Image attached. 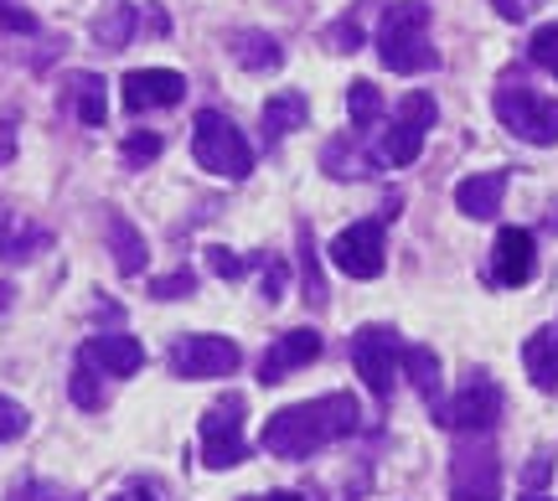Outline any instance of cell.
I'll return each mask as SVG.
<instances>
[{"mask_svg":"<svg viewBox=\"0 0 558 501\" xmlns=\"http://www.w3.org/2000/svg\"><path fill=\"white\" fill-rule=\"evenodd\" d=\"M362 408L352 393H326V399H305L290 403V408H275L269 424H264V450L279 455V461H311L316 450L357 435Z\"/></svg>","mask_w":558,"mask_h":501,"instance_id":"6da1fadb","label":"cell"},{"mask_svg":"<svg viewBox=\"0 0 558 501\" xmlns=\"http://www.w3.org/2000/svg\"><path fill=\"white\" fill-rule=\"evenodd\" d=\"M378 58L388 73H429L439 68V52L429 41V5L424 0H399L378 21Z\"/></svg>","mask_w":558,"mask_h":501,"instance_id":"7a4b0ae2","label":"cell"},{"mask_svg":"<svg viewBox=\"0 0 558 501\" xmlns=\"http://www.w3.org/2000/svg\"><path fill=\"white\" fill-rule=\"evenodd\" d=\"M192 156L207 176H222V181H243L254 171V145L243 140V130L228 114L218 109H202L192 120Z\"/></svg>","mask_w":558,"mask_h":501,"instance_id":"3957f363","label":"cell"},{"mask_svg":"<svg viewBox=\"0 0 558 501\" xmlns=\"http://www.w3.org/2000/svg\"><path fill=\"white\" fill-rule=\"evenodd\" d=\"M497 120L527 145H558V99L538 94V88H518V83H507L497 88Z\"/></svg>","mask_w":558,"mask_h":501,"instance_id":"277c9868","label":"cell"},{"mask_svg":"<svg viewBox=\"0 0 558 501\" xmlns=\"http://www.w3.org/2000/svg\"><path fill=\"white\" fill-rule=\"evenodd\" d=\"M202 435V465L207 471H233L248 461V440H243V399L239 393H222L197 424Z\"/></svg>","mask_w":558,"mask_h":501,"instance_id":"5b68a950","label":"cell"},{"mask_svg":"<svg viewBox=\"0 0 558 501\" xmlns=\"http://www.w3.org/2000/svg\"><path fill=\"white\" fill-rule=\"evenodd\" d=\"M399 362H403V341L393 326H362L352 337V367L367 382V393L378 403L393 399V382H399Z\"/></svg>","mask_w":558,"mask_h":501,"instance_id":"8992f818","label":"cell"},{"mask_svg":"<svg viewBox=\"0 0 558 501\" xmlns=\"http://www.w3.org/2000/svg\"><path fill=\"white\" fill-rule=\"evenodd\" d=\"M450 501H501V465L486 435L456 444L450 461Z\"/></svg>","mask_w":558,"mask_h":501,"instance_id":"52a82bcc","label":"cell"},{"mask_svg":"<svg viewBox=\"0 0 558 501\" xmlns=\"http://www.w3.org/2000/svg\"><path fill=\"white\" fill-rule=\"evenodd\" d=\"M331 264H337L347 280H378L383 264H388V233L383 218H362L352 228H341L331 239Z\"/></svg>","mask_w":558,"mask_h":501,"instance_id":"ba28073f","label":"cell"},{"mask_svg":"<svg viewBox=\"0 0 558 501\" xmlns=\"http://www.w3.org/2000/svg\"><path fill=\"white\" fill-rule=\"evenodd\" d=\"M239 341L218 337V331H202V337H181L171 346V372L177 378H233L239 372Z\"/></svg>","mask_w":558,"mask_h":501,"instance_id":"9c48e42d","label":"cell"},{"mask_svg":"<svg viewBox=\"0 0 558 501\" xmlns=\"http://www.w3.org/2000/svg\"><path fill=\"white\" fill-rule=\"evenodd\" d=\"M501 419V388L486 372H471L460 382V393L445 403V429H460V435H486L492 424Z\"/></svg>","mask_w":558,"mask_h":501,"instance_id":"30bf717a","label":"cell"},{"mask_svg":"<svg viewBox=\"0 0 558 501\" xmlns=\"http://www.w3.org/2000/svg\"><path fill=\"white\" fill-rule=\"evenodd\" d=\"M120 94H124V109H130V114L171 109V103H181V94H186V78L171 73V68H135V73H124Z\"/></svg>","mask_w":558,"mask_h":501,"instance_id":"8fae6325","label":"cell"},{"mask_svg":"<svg viewBox=\"0 0 558 501\" xmlns=\"http://www.w3.org/2000/svg\"><path fill=\"white\" fill-rule=\"evenodd\" d=\"M538 274V243L527 228H501L497 233V248H492V280L518 290Z\"/></svg>","mask_w":558,"mask_h":501,"instance_id":"7c38bea8","label":"cell"},{"mask_svg":"<svg viewBox=\"0 0 558 501\" xmlns=\"http://www.w3.org/2000/svg\"><path fill=\"white\" fill-rule=\"evenodd\" d=\"M320 331H311V326H300V331H284V337L264 352L259 362V382H279V378H290V372H300V367H311V362L320 357Z\"/></svg>","mask_w":558,"mask_h":501,"instance_id":"4fadbf2b","label":"cell"},{"mask_svg":"<svg viewBox=\"0 0 558 501\" xmlns=\"http://www.w3.org/2000/svg\"><path fill=\"white\" fill-rule=\"evenodd\" d=\"M78 362H88V367L104 372V378H135L140 367H145V346H140L135 337H114V331H104V337L83 341Z\"/></svg>","mask_w":558,"mask_h":501,"instance_id":"5bb4252c","label":"cell"},{"mask_svg":"<svg viewBox=\"0 0 558 501\" xmlns=\"http://www.w3.org/2000/svg\"><path fill=\"white\" fill-rule=\"evenodd\" d=\"M501 197H507V171H481V176H465L456 186V207L465 218L492 222L501 212Z\"/></svg>","mask_w":558,"mask_h":501,"instance_id":"9a60e30c","label":"cell"},{"mask_svg":"<svg viewBox=\"0 0 558 501\" xmlns=\"http://www.w3.org/2000/svg\"><path fill=\"white\" fill-rule=\"evenodd\" d=\"M320 171L337 181H362L378 171V156L362 150L357 135H337V140H326V150H320Z\"/></svg>","mask_w":558,"mask_h":501,"instance_id":"2e32d148","label":"cell"},{"mask_svg":"<svg viewBox=\"0 0 558 501\" xmlns=\"http://www.w3.org/2000/svg\"><path fill=\"white\" fill-rule=\"evenodd\" d=\"M62 94H68V109H73L83 124L99 130V124L109 120V83H104L99 73H68Z\"/></svg>","mask_w":558,"mask_h":501,"instance_id":"e0dca14e","label":"cell"},{"mask_svg":"<svg viewBox=\"0 0 558 501\" xmlns=\"http://www.w3.org/2000/svg\"><path fill=\"white\" fill-rule=\"evenodd\" d=\"M522 367H527V378L538 382L543 393H554L558 388V321L538 326L533 337L522 341Z\"/></svg>","mask_w":558,"mask_h":501,"instance_id":"ac0fdd59","label":"cell"},{"mask_svg":"<svg viewBox=\"0 0 558 501\" xmlns=\"http://www.w3.org/2000/svg\"><path fill=\"white\" fill-rule=\"evenodd\" d=\"M403 372L414 382V393L429 403V414L445 419V399H439V357L429 346H403Z\"/></svg>","mask_w":558,"mask_h":501,"instance_id":"d6986e66","label":"cell"},{"mask_svg":"<svg viewBox=\"0 0 558 501\" xmlns=\"http://www.w3.org/2000/svg\"><path fill=\"white\" fill-rule=\"evenodd\" d=\"M311 120V103H305V94H275V99L264 103V114H259V130H264V140H284V135H295L300 124Z\"/></svg>","mask_w":558,"mask_h":501,"instance_id":"ffe728a7","label":"cell"},{"mask_svg":"<svg viewBox=\"0 0 558 501\" xmlns=\"http://www.w3.org/2000/svg\"><path fill=\"white\" fill-rule=\"evenodd\" d=\"M228 52H233V62L248 68V73H269V68L284 62V47H279V37H269V32H233V37H228Z\"/></svg>","mask_w":558,"mask_h":501,"instance_id":"44dd1931","label":"cell"},{"mask_svg":"<svg viewBox=\"0 0 558 501\" xmlns=\"http://www.w3.org/2000/svg\"><path fill=\"white\" fill-rule=\"evenodd\" d=\"M418 150H424V130H418V124H409V120H393L378 135V145H373L378 166H414Z\"/></svg>","mask_w":558,"mask_h":501,"instance_id":"7402d4cb","label":"cell"},{"mask_svg":"<svg viewBox=\"0 0 558 501\" xmlns=\"http://www.w3.org/2000/svg\"><path fill=\"white\" fill-rule=\"evenodd\" d=\"M295 243H300V295H305V305H326L331 295H326V274H320V254H316V233H311V222H300L295 228Z\"/></svg>","mask_w":558,"mask_h":501,"instance_id":"603a6c76","label":"cell"},{"mask_svg":"<svg viewBox=\"0 0 558 501\" xmlns=\"http://www.w3.org/2000/svg\"><path fill=\"white\" fill-rule=\"evenodd\" d=\"M135 21H140L135 5L114 0L109 11H99V16H94V41H99V47H109V52H120V47H130V37H135Z\"/></svg>","mask_w":558,"mask_h":501,"instance_id":"cb8c5ba5","label":"cell"},{"mask_svg":"<svg viewBox=\"0 0 558 501\" xmlns=\"http://www.w3.org/2000/svg\"><path fill=\"white\" fill-rule=\"evenodd\" d=\"M109 248H114V259H120V274H140L145 259H150V254H145V239L135 233V222L120 218V212L109 218Z\"/></svg>","mask_w":558,"mask_h":501,"instance_id":"d4e9b609","label":"cell"},{"mask_svg":"<svg viewBox=\"0 0 558 501\" xmlns=\"http://www.w3.org/2000/svg\"><path fill=\"white\" fill-rule=\"evenodd\" d=\"M347 114H352V124H357V130H373V124L383 120V94H378V83H367V78L352 83V88H347Z\"/></svg>","mask_w":558,"mask_h":501,"instance_id":"484cf974","label":"cell"},{"mask_svg":"<svg viewBox=\"0 0 558 501\" xmlns=\"http://www.w3.org/2000/svg\"><path fill=\"white\" fill-rule=\"evenodd\" d=\"M68 393H73V403L88 408V414L104 408V372H94L88 362H78V367H73V382H68Z\"/></svg>","mask_w":558,"mask_h":501,"instance_id":"4316f807","label":"cell"},{"mask_svg":"<svg viewBox=\"0 0 558 501\" xmlns=\"http://www.w3.org/2000/svg\"><path fill=\"white\" fill-rule=\"evenodd\" d=\"M160 150H166V140H160L156 130H130V135H124V145H120L124 166H150Z\"/></svg>","mask_w":558,"mask_h":501,"instance_id":"83f0119b","label":"cell"},{"mask_svg":"<svg viewBox=\"0 0 558 501\" xmlns=\"http://www.w3.org/2000/svg\"><path fill=\"white\" fill-rule=\"evenodd\" d=\"M527 58L538 62L543 73H554V78H558V21H548V26H538V32H533V41H527Z\"/></svg>","mask_w":558,"mask_h":501,"instance_id":"f1b7e54d","label":"cell"},{"mask_svg":"<svg viewBox=\"0 0 558 501\" xmlns=\"http://www.w3.org/2000/svg\"><path fill=\"white\" fill-rule=\"evenodd\" d=\"M5 501H78V491L52 486V481H21V486H11V497Z\"/></svg>","mask_w":558,"mask_h":501,"instance_id":"f546056e","label":"cell"},{"mask_svg":"<svg viewBox=\"0 0 558 501\" xmlns=\"http://www.w3.org/2000/svg\"><path fill=\"white\" fill-rule=\"evenodd\" d=\"M399 120L418 124V130H429V124L439 120V109H435V99H429V94H403V103H399Z\"/></svg>","mask_w":558,"mask_h":501,"instance_id":"4dcf8cb0","label":"cell"},{"mask_svg":"<svg viewBox=\"0 0 558 501\" xmlns=\"http://www.w3.org/2000/svg\"><path fill=\"white\" fill-rule=\"evenodd\" d=\"M197 290V274H160V280H150V301H181V295H192Z\"/></svg>","mask_w":558,"mask_h":501,"instance_id":"1f68e13d","label":"cell"},{"mask_svg":"<svg viewBox=\"0 0 558 501\" xmlns=\"http://www.w3.org/2000/svg\"><path fill=\"white\" fill-rule=\"evenodd\" d=\"M26 424H32V414H26L16 399H0V444L21 440V435H26Z\"/></svg>","mask_w":558,"mask_h":501,"instance_id":"d6a6232c","label":"cell"},{"mask_svg":"<svg viewBox=\"0 0 558 501\" xmlns=\"http://www.w3.org/2000/svg\"><path fill=\"white\" fill-rule=\"evenodd\" d=\"M207 269H213L218 280H243V274H248V259H239L233 248H207Z\"/></svg>","mask_w":558,"mask_h":501,"instance_id":"836d02e7","label":"cell"},{"mask_svg":"<svg viewBox=\"0 0 558 501\" xmlns=\"http://www.w3.org/2000/svg\"><path fill=\"white\" fill-rule=\"evenodd\" d=\"M548 481H554V450H538L533 461L522 465V491H543Z\"/></svg>","mask_w":558,"mask_h":501,"instance_id":"e575fe53","label":"cell"},{"mask_svg":"<svg viewBox=\"0 0 558 501\" xmlns=\"http://www.w3.org/2000/svg\"><path fill=\"white\" fill-rule=\"evenodd\" d=\"M331 41H337L341 52H357V41H362V5H352V11H347V21L331 32Z\"/></svg>","mask_w":558,"mask_h":501,"instance_id":"d590c367","label":"cell"},{"mask_svg":"<svg viewBox=\"0 0 558 501\" xmlns=\"http://www.w3.org/2000/svg\"><path fill=\"white\" fill-rule=\"evenodd\" d=\"M284 280H290L284 259H264V301H279V295H284Z\"/></svg>","mask_w":558,"mask_h":501,"instance_id":"8d00e7d4","label":"cell"},{"mask_svg":"<svg viewBox=\"0 0 558 501\" xmlns=\"http://www.w3.org/2000/svg\"><path fill=\"white\" fill-rule=\"evenodd\" d=\"M492 5H497L501 21H527V16H533V11L543 5V0H492Z\"/></svg>","mask_w":558,"mask_h":501,"instance_id":"74e56055","label":"cell"},{"mask_svg":"<svg viewBox=\"0 0 558 501\" xmlns=\"http://www.w3.org/2000/svg\"><path fill=\"white\" fill-rule=\"evenodd\" d=\"M0 26H5V32H37V16H32V11H16V5H0Z\"/></svg>","mask_w":558,"mask_h":501,"instance_id":"f35d334b","label":"cell"},{"mask_svg":"<svg viewBox=\"0 0 558 501\" xmlns=\"http://www.w3.org/2000/svg\"><path fill=\"white\" fill-rule=\"evenodd\" d=\"M11 156H16V114L0 120V166L11 161Z\"/></svg>","mask_w":558,"mask_h":501,"instance_id":"ab89813d","label":"cell"},{"mask_svg":"<svg viewBox=\"0 0 558 501\" xmlns=\"http://www.w3.org/2000/svg\"><path fill=\"white\" fill-rule=\"evenodd\" d=\"M109 501H156V497H150L145 486H130V491H114V497H109Z\"/></svg>","mask_w":558,"mask_h":501,"instance_id":"60d3db41","label":"cell"},{"mask_svg":"<svg viewBox=\"0 0 558 501\" xmlns=\"http://www.w3.org/2000/svg\"><path fill=\"white\" fill-rule=\"evenodd\" d=\"M11 301H16V290H11V284L0 280V310H5V305H11Z\"/></svg>","mask_w":558,"mask_h":501,"instance_id":"b9f144b4","label":"cell"},{"mask_svg":"<svg viewBox=\"0 0 558 501\" xmlns=\"http://www.w3.org/2000/svg\"><path fill=\"white\" fill-rule=\"evenodd\" d=\"M264 501H305V497H295V491H275V497H264Z\"/></svg>","mask_w":558,"mask_h":501,"instance_id":"7bdbcfd3","label":"cell"},{"mask_svg":"<svg viewBox=\"0 0 558 501\" xmlns=\"http://www.w3.org/2000/svg\"><path fill=\"white\" fill-rule=\"evenodd\" d=\"M522 501H554V497H543V491H522Z\"/></svg>","mask_w":558,"mask_h":501,"instance_id":"ee69618b","label":"cell"},{"mask_svg":"<svg viewBox=\"0 0 558 501\" xmlns=\"http://www.w3.org/2000/svg\"><path fill=\"white\" fill-rule=\"evenodd\" d=\"M554 228H558V207H554Z\"/></svg>","mask_w":558,"mask_h":501,"instance_id":"f6af8a7d","label":"cell"},{"mask_svg":"<svg viewBox=\"0 0 558 501\" xmlns=\"http://www.w3.org/2000/svg\"><path fill=\"white\" fill-rule=\"evenodd\" d=\"M0 5H5V0H0Z\"/></svg>","mask_w":558,"mask_h":501,"instance_id":"bcb514c9","label":"cell"}]
</instances>
